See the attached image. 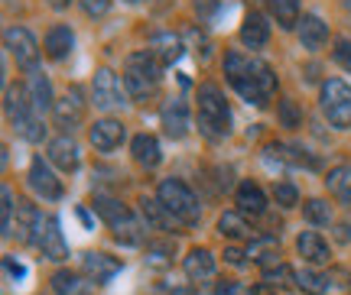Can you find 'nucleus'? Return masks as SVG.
<instances>
[{"label":"nucleus","instance_id":"7c9ffc66","mask_svg":"<svg viewBox=\"0 0 351 295\" xmlns=\"http://www.w3.org/2000/svg\"><path fill=\"white\" fill-rule=\"evenodd\" d=\"M111 231H114V240H121L124 246H140L143 237H147V227H143L134 214H130L127 221H121L117 227H111Z\"/></svg>","mask_w":351,"mask_h":295},{"label":"nucleus","instance_id":"ea45409f","mask_svg":"<svg viewBox=\"0 0 351 295\" xmlns=\"http://www.w3.org/2000/svg\"><path fill=\"white\" fill-rule=\"evenodd\" d=\"M332 59L339 62L345 72H351V39L348 36H341L335 39V49H332Z\"/></svg>","mask_w":351,"mask_h":295},{"label":"nucleus","instance_id":"f03ea898","mask_svg":"<svg viewBox=\"0 0 351 295\" xmlns=\"http://www.w3.org/2000/svg\"><path fill=\"white\" fill-rule=\"evenodd\" d=\"M160 81H163V65L153 55L150 49L130 52L124 62V88L134 101H147L160 91Z\"/></svg>","mask_w":351,"mask_h":295},{"label":"nucleus","instance_id":"f704fd0d","mask_svg":"<svg viewBox=\"0 0 351 295\" xmlns=\"http://www.w3.org/2000/svg\"><path fill=\"white\" fill-rule=\"evenodd\" d=\"M302 218L309 224H332V205H328L326 198H309L302 205Z\"/></svg>","mask_w":351,"mask_h":295},{"label":"nucleus","instance_id":"c85d7f7f","mask_svg":"<svg viewBox=\"0 0 351 295\" xmlns=\"http://www.w3.org/2000/svg\"><path fill=\"white\" fill-rule=\"evenodd\" d=\"M218 234L228 237V240H247V237H251V227H247L241 211H225V214L218 218Z\"/></svg>","mask_w":351,"mask_h":295},{"label":"nucleus","instance_id":"a18cd8bd","mask_svg":"<svg viewBox=\"0 0 351 295\" xmlns=\"http://www.w3.org/2000/svg\"><path fill=\"white\" fill-rule=\"evenodd\" d=\"M195 10L202 13V20H208V16L218 10V3H215V0H195Z\"/></svg>","mask_w":351,"mask_h":295},{"label":"nucleus","instance_id":"20e7f679","mask_svg":"<svg viewBox=\"0 0 351 295\" xmlns=\"http://www.w3.org/2000/svg\"><path fill=\"white\" fill-rule=\"evenodd\" d=\"M156 198H160V205L169 211L173 221L186 224V227H195V224H199V218H202L199 198H195V192H192L182 179H163L160 188H156Z\"/></svg>","mask_w":351,"mask_h":295},{"label":"nucleus","instance_id":"a19ab883","mask_svg":"<svg viewBox=\"0 0 351 295\" xmlns=\"http://www.w3.org/2000/svg\"><path fill=\"white\" fill-rule=\"evenodd\" d=\"M82 7H85L88 16H104V13L111 10V0H85Z\"/></svg>","mask_w":351,"mask_h":295},{"label":"nucleus","instance_id":"423d86ee","mask_svg":"<svg viewBox=\"0 0 351 295\" xmlns=\"http://www.w3.org/2000/svg\"><path fill=\"white\" fill-rule=\"evenodd\" d=\"M127 88L124 81L111 72V68H98L95 78H91V101H95V107L98 111H114V107H121L127 104Z\"/></svg>","mask_w":351,"mask_h":295},{"label":"nucleus","instance_id":"aec40b11","mask_svg":"<svg viewBox=\"0 0 351 295\" xmlns=\"http://www.w3.org/2000/svg\"><path fill=\"white\" fill-rule=\"evenodd\" d=\"M130 153H134V162L143 166V169H156L163 162V149H160V140L153 133H137L130 140Z\"/></svg>","mask_w":351,"mask_h":295},{"label":"nucleus","instance_id":"6ab92c4d","mask_svg":"<svg viewBox=\"0 0 351 295\" xmlns=\"http://www.w3.org/2000/svg\"><path fill=\"white\" fill-rule=\"evenodd\" d=\"M241 42L247 46V49H263L267 46V39H270V23H267V16L257 10H251L244 16V23H241Z\"/></svg>","mask_w":351,"mask_h":295},{"label":"nucleus","instance_id":"37998d69","mask_svg":"<svg viewBox=\"0 0 351 295\" xmlns=\"http://www.w3.org/2000/svg\"><path fill=\"white\" fill-rule=\"evenodd\" d=\"M3 266H7V272H10L13 279H23L26 270H23V263H16L13 257H3Z\"/></svg>","mask_w":351,"mask_h":295},{"label":"nucleus","instance_id":"473e14b6","mask_svg":"<svg viewBox=\"0 0 351 295\" xmlns=\"http://www.w3.org/2000/svg\"><path fill=\"white\" fill-rule=\"evenodd\" d=\"M140 205H143V218H147V224L160 227V231L173 227V218H169V211L160 205V198H143Z\"/></svg>","mask_w":351,"mask_h":295},{"label":"nucleus","instance_id":"f8f14e48","mask_svg":"<svg viewBox=\"0 0 351 295\" xmlns=\"http://www.w3.org/2000/svg\"><path fill=\"white\" fill-rule=\"evenodd\" d=\"M121 266H124V263H121L117 257H108V253H85V257H82V272L98 285H104L108 279H114V276L121 272Z\"/></svg>","mask_w":351,"mask_h":295},{"label":"nucleus","instance_id":"4c0bfd02","mask_svg":"<svg viewBox=\"0 0 351 295\" xmlns=\"http://www.w3.org/2000/svg\"><path fill=\"white\" fill-rule=\"evenodd\" d=\"M274 201L280 205V208H296V205H300V192H296V185L276 182L274 185Z\"/></svg>","mask_w":351,"mask_h":295},{"label":"nucleus","instance_id":"79ce46f5","mask_svg":"<svg viewBox=\"0 0 351 295\" xmlns=\"http://www.w3.org/2000/svg\"><path fill=\"white\" fill-rule=\"evenodd\" d=\"M215 295H254V292L247 289V285H241V283H221Z\"/></svg>","mask_w":351,"mask_h":295},{"label":"nucleus","instance_id":"f3484780","mask_svg":"<svg viewBox=\"0 0 351 295\" xmlns=\"http://www.w3.org/2000/svg\"><path fill=\"white\" fill-rule=\"evenodd\" d=\"M296 250H300V257L306 263H313V266H326L328 259H332V250H328L326 237L315 234V231H302L296 237Z\"/></svg>","mask_w":351,"mask_h":295},{"label":"nucleus","instance_id":"c03bdc74","mask_svg":"<svg viewBox=\"0 0 351 295\" xmlns=\"http://www.w3.org/2000/svg\"><path fill=\"white\" fill-rule=\"evenodd\" d=\"M244 257H247V253H244V250H238V246H228V250H225V259L231 263V266H244Z\"/></svg>","mask_w":351,"mask_h":295},{"label":"nucleus","instance_id":"bb28decb","mask_svg":"<svg viewBox=\"0 0 351 295\" xmlns=\"http://www.w3.org/2000/svg\"><path fill=\"white\" fill-rule=\"evenodd\" d=\"M91 208L101 214V221L108 224V227H117L121 221H127L130 218V211L117 201V198H111V195H95L91 198Z\"/></svg>","mask_w":351,"mask_h":295},{"label":"nucleus","instance_id":"0eeeda50","mask_svg":"<svg viewBox=\"0 0 351 295\" xmlns=\"http://www.w3.org/2000/svg\"><path fill=\"white\" fill-rule=\"evenodd\" d=\"M3 49L16 59V65H20V68H26V72H36V65H39V42H36V36H33L26 26H10V29L3 33Z\"/></svg>","mask_w":351,"mask_h":295},{"label":"nucleus","instance_id":"1a4fd4ad","mask_svg":"<svg viewBox=\"0 0 351 295\" xmlns=\"http://www.w3.org/2000/svg\"><path fill=\"white\" fill-rule=\"evenodd\" d=\"M26 179H29V188H33L39 198H46V201H59V198H62V179H56L52 166L43 159V156H33Z\"/></svg>","mask_w":351,"mask_h":295},{"label":"nucleus","instance_id":"4be33fe9","mask_svg":"<svg viewBox=\"0 0 351 295\" xmlns=\"http://www.w3.org/2000/svg\"><path fill=\"white\" fill-rule=\"evenodd\" d=\"M49 162L56 169H62V172H75L78 169V146L69 133L56 136L49 143Z\"/></svg>","mask_w":351,"mask_h":295},{"label":"nucleus","instance_id":"09e8293b","mask_svg":"<svg viewBox=\"0 0 351 295\" xmlns=\"http://www.w3.org/2000/svg\"><path fill=\"white\" fill-rule=\"evenodd\" d=\"M78 218H82V224H85V227H91V218H88L85 208H78Z\"/></svg>","mask_w":351,"mask_h":295},{"label":"nucleus","instance_id":"72a5a7b5","mask_svg":"<svg viewBox=\"0 0 351 295\" xmlns=\"http://www.w3.org/2000/svg\"><path fill=\"white\" fill-rule=\"evenodd\" d=\"M276 117H280V127H287V130H300L302 127V107L293 98H283L276 104Z\"/></svg>","mask_w":351,"mask_h":295},{"label":"nucleus","instance_id":"412c9836","mask_svg":"<svg viewBox=\"0 0 351 295\" xmlns=\"http://www.w3.org/2000/svg\"><path fill=\"white\" fill-rule=\"evenodd\" d=\"M10 127L13 133L26 140V143H39L46 136V127H43V114H36V107H26V111L13 114L10 117Z\"/></svg>","mask_w":351,"mask_h":295},{"label":"nucleus","instance_id":"2f4dec72","mask_svg":"<svg viewBox=\"0 0 351 295\" xmlns=\"http://www.w3.org/2000/svg\"><path fill=\"white\" fill-rule=\"evenodd\" d=\"M52 292L56 295H88V289H85V283L78 279L75 272L59 270L56 276H52Z\"/></svg>","mask_w":351,"mask_h":295},{"label":"nucleus","instance_id":"39448f33","mask_svg":"<svg viewBox=\"0 0 351 295\" xmlns=\"http://www.w3.org/2000/svg\"><path fill=\"white\" fill-rule=\"evenodd\" d=\"M319 101H322V111H326L328 123L335 130H348L351 127V85H345L341 78H328V81H322Z\"/></svg>","mask_w":351,"mask_h":295},{"label":"nucleus","instance_id":"7ed1b4c3","mask_svg":"<svg viewBox=\"0 0 351 295\" xmlns=\"http://www.w3.org/2000/svg\"><path fill=\"white\" fill-rule=\"evenodd\" d=\"M199 133L212 143L231 133V111H228V101L218 85L199 88Z\"/></svg>","mask_w":351,"mask_h":295},{"label":"nucleus","instance_id":"b1692460","mask_svg":"<svg viewBox=\"0 0 351 295\" xmlns=\"http://www.w3.org/2000/svg\"><path fill=\"white\" fill-rule=\"evenodd\" d=\"M150 52L160 59V65H173V62L182 59L186 46H182V39L176 36V33H153L150 36Z\"/></svg>","mask_w":351,"mask_h":295},{"label":"nucleus","instance_id":"cd10ccee","mask_svg":"<svg viewBox=\"0 0 351 295\" xmlns=\"http://www.w3.org/2000/svg\"><path fill=\"white\" fill-rule=\"evenodd\" d=\"M293 283L300 285L306 295H326L328 292V276H322L319 270L313 266H302V270H293Z\"/></svg>","mask_w":351,"mask_h":295},{"label":"nucleus","instance_id":"dca6fc26","mask_svg":"<svg viewBox=\"0 0 351 295\" xmlns=\"http://www.w3.org/2000/svg\"><path fill=\"white\" fill-rule=\"evenodd\" d=\"M189 127H192V117H189V104L182 98L169 101L163 107V130L169 140H182L189 133Z\"/></svg>","mask_w":351,"mask_h":295},{"label":"nucleus","instance_id":"5701e85b","mask_svg":"<svg viewBox=\"0 0 351 295\" xmlns=\"http://www.w3.org/2000/svg\"><path fill=\"white\" fill-rule=\"evenodd\" d=\"M234 201H238V211H241V214H251V218H261L263 211H267V195H263L261 185L251 182V179L238 185Z\"/></svg>","mask_w":351,"mask_h":295},{"label":"nucleus","instance_id":"49530a36","mask_svg":"<svg viewBox=\"0 0 351 295\" xmlns=\"http://www.w3.org/2000/svg\"><path fill=\"white\" fill-rule=\"evenodd\" d=\"M335 237H339L341 244H351V224H339V231H335Z\"/></svg>","mask_w":351,"mask_h":295},{"label":"nucleus","instance_id":"6e6552de","mask_svg":"<svg viewBox=\"0 0 351 295\" xmlns=\"http://www.w3.org/2000/svg\"><path fill=\"white\" fill-rule=\"evenodd\" d=\"M33 244L39 246V253L52 263H59V259L69 257V244H65L62 231H59V218L56 214H46L43 221H39V231L33 237Z\"/></svg>","mask_w":351,"mask_h":295},{"label":"nucleus","instance_id":"ddd939ff","mask_svg":"<svg viewBox=\"0 0 351 295\" xmlns=\"http://www.w3.org/2000/svg\"><path fill=\"white\" fill-rule=\"evenodd\" d=\"M39 221H43V214L36 211L33 201H16V218H13L10 237H16L20 244H33V237L39 231Z\"/></svg>","mask_w":351,"mask_h":295},{"label":"nucleus","instance_id":"2eb2a0df","mask_svg":"<svg viewBox=\"0 0 351 295\" xmlns=\"http://www.w3.org/2000/svg\"><path fill=\"white\" fill-rule=\"evenodd\" d=\"M72 49H75V33H72V26H65V23H56L49 33H46V39H43V52H46L52 62L69 59Z\"/></svg>","mask_w":351,"mask_h":295},{"label":"nucleus","instance_id":"e433bc0d","mask_svg":"<svg viewBox=\"0 0 351 295\" xmlns=\"http://www.w3.org/2000/svg\"><path fill=\"white\" fill-rule=\"evenodd\" d=\"M3 208H0V231H3V237H10L13 231V211H16V198H13V192L3 185Z\"/></svg>","mask_w":351,"mask_h":295},{"label":"nucleus","instance_id":"a211bd4d","mask_svg":"<svg viewBox=\"0 0 351 295\" xmlns=\"http://www.w3.org/2000/svg\"><path fill=\"white\" fill-rule=\"evenodd\" d=\"M182 270H186L189 283H208V279L215 276V257H212V250H205V246L189 250V257L182 259Z\"/></svg>","mask_w":351,"mask_h":295},{"label":"nucleus","instance_id":"f257e3e1","mask_svg":"<svg viewBox=\"0 0 351 295\" xmlns=\"http://www.w3.org/2000/svg\"><path fill=\"white\" fill-rule=\"evenodd\" d=\"M225 78L254 107H267L276 94V72L263 59H254L244 52H225Z\"/></svg>","mask_w":351,"mask_h":295},{"label":"nucleus","instance_id":"c9c22d12","mask_svg":"<svg viewBox=\"0 0 351 295\" xmlns=\"http://www.w3.org/2000/svg\"><path fill=\"white\" fill-rule=\"evenodd\" d=\"M147 263L153 270H166L173 263V244L169 240H160V244H147Z\"/></svg>","mask_w":351,"mask_h":295},{"label":"nucleus","instance_id":"9b49d317","mask_svg":"<svg viewBox=\"0 0 351 295\" xmlns=\"http://www.w3.org/2000/svg\"><path fill=\"white\" fill-rule=\"evenodd\" d=\"M52 117H56V123L62 127L65 133H72L78 123L85 120V101H82V88H69V94H65L62 101H56Z\"/></svg>","mask_w":351,"mask_h":295},{"label":"nucleus","instance_id":"393cba45","mask_svg":"<svg viewBox=\"0 0 351 295\" xmlns=\"http://www.w3.org/2000/svg\"><path fill=\"white\" fill-rule=\"evenodd\" d=\"M26 91H29V101H33L36 114H46V111H52V107H56V98H52V81L39 72V68H36V72H29Z\"/></svg>","mask_w":351,"mask_h":295},{"label":"nucleus","instance_id":"c756f323","mask_svg":"<svg viewBox=\"0 0 351 295\" xmlns=\"http://www.w3.org/2000/svg\"><path fill=\"white\" fill-rule=\"evenodd\" d=\"M267 7L274 13V20L283 29H293V26H300V0H267Z\"/></svg>","mask_w":351,"mask_h":295},{"label":"nucleus","instance_id":"a878e982","mask_svg":"<svg viewBox=\"0 0 351 295\" xmlns=\"http://www.w3.org/2000/svg\"><path fill=\"white\" fill-rule=\"evenodd\" d=\"M326 188L339 198L341 205H351V162H341L335 169H328Z\"/></svg>","mask_w":351,"mask_h":295},{"label":"nucleus","instance_id":"58836bf2","mask_svg":"<svg viewBox=\"0 0 351 295\" xmlns=\"http://www.w3.org/2000/svg\"><path fill=\"white\" fill-rule=\"evenodd\" d=\"M289 279H293V270L283 266V263H276V266H270V270H263V283L267 285H287Z\"/></svg>","mask_w":351,"mask_h":295},{"label":"nucleus","instance_id":"de8ad7c7","mask_svg":"<svg viewBox=\"0 0 351 295\" xmlns=\"http://www.w3.org/2000/svg\"><path fill=\"white\" fill-rule=\"evenodd\" d=\"M69 3H72V0H49V7H56V10H65Z\"/></svg>","mask_w":351,"mask_h":295},{"label":"nucleus","instance_id":"3c124183","mask_svg":"<svg viewBox=\"0 0 351 295\" xmlns=\"http://www.w3.org/2000/svg\"><path fill=\"white\" fill-rule=\"evenodd\" d=\"M130 3H137V0H130Z\"/></svg>","mask_w":351,"mask_h":295},{"label":"nucleus","instance_id":"4468645a","mask_svg":"<svg viewBox=\"0 0 351 295\" xmlns=\"http://www.w3.org/2000/svg\"><path fill=\"white\" fill-rule=\"evenodd\" d=\"M296 33H300L302 49H309V52L326 49V42H328V26H326V20H322V16H315V13H302L300 26H296Z\"/></svg>","mask_w":351,"mask_h":295},{"label":"nucleus","instance_id":"9d476101","mask_svg":"<svg viewBox=\"0 0 351 295\" xmlns=\"http://www.w3.org/2000/svg\"><path fill=\"white\" fill-rule=\"evenodd\" d=\"M124 123L114 120V117H101V120L91 123V130H88V140H91V146L98 149V153H111L124 143Z\"/></svg>","mask_w":351,"mask_h":295},{"label":"nucleus","instance_id":"8fccbe9b","mask_svg":"<svg viewBox=\"0 0 351 295\" xmlns=\"http://www.w3.org/2000/svg\"><path fill=\"white\" fill-rule=\"evenodd\" d=\"M345 3H348V7H351V0H345Z\"/></svg>","mask_w":351,"mask_h":295}]
</instances>
